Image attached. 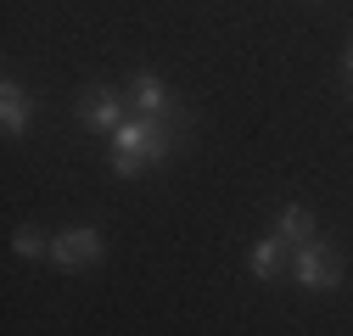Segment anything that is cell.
<instances>
[{"instance_id":"ba28073f","label":"cell","mask_w":353,"mask_h":336,"mask_svg":"<svg viewBox=\"0 0 353 336\" xmlns=\"http://www.w3.org/2000/svg\"><path fill=\"white\" fill-rule=\"evenodd\" d=\"M275 235L286 241V246H308V241H314V213H308V207H281V213H275Z\"/></svg>"},{"instance_id":"7a4b0ae2","label":"cell","mask_w":353,"mask_h":336,"mask_svg":"<svg viewBox=\"0 0 353 336\" xmlns=\"http://www.w3.org/2000/svg\"><path fill=\"white\" fill-rule=\"evenodd\" d=\"M292 275H297L308 291H331V286H342V258H336V246H325V241H308V246H297Z\"/></svg>"},{"instance_id":"277c9868","label":"cell","mask_w":353,"mask_h":336,"mask_svg":"<svg viewBox=\"0 0 353 336\" xmlns=\"http://www.w3.org/2000/svg\"><path fill=\"white\" fill-rule=\"evenodd\" d=\"M79 123H84V129H96V135H118V123H123V96L107 90V84H96V90L79 101Z\"/></svg>"},{"instance_id":"5b68a950","label":"cell","mask_w":353,"mask_h":336,"mask_svg":"<svg viewBox=\"0 0 353 336\" xmlns=\"http://www.w3.org/2000/svg\"><path fill=\"white\" fill-rule=\"evenodd\" d=\"M129 101H135V118H174V112H180L174 90L157 73H135V78H129Z\"/></svg>"},{"instance_id":"52a82bcc","label":"cell","mask_w":353,"mask_h":336,"mask_svg":"<svg viewBox=\"0 0 353 336\" xmlns=\"http://www.w3.org/2000/svg\"><path fill=\"white\" fill-rule=\"evenodd\" d=\"M28 118H34V107H28V96H23V84L6 78V84H0V129H6V135H23Z\"/></svg>"},{"instance_id":"9c48e42d","label":"cell","mask_w":353,"mask_h":336,"mask_svg":"<svg viewBox=\"0 0 353 336\" xmlns=\"http://www.w3.org/2000/svg\"><path fill=\"white\" fill-rule=\"evenodd\" d=\"M17 252H23V258H46V235H39V230H17Z\"/></svg>"},{"instance_id":"30bf717a","label":"cell","mask_w":353,"mask_h":336,"mask_svg":"<svg viewBox=\"0 0 353 336\" xmlns=\"http://www.w3.org/2000/svg\"><path fill=\"white\" fill-rule=\"evenodd\" d=\"M342 73H347V78H353V45H347V56H342Z\"/></svg>"},{"instance_id":"6da1fadb","label":"cell","mask_w":353,"mask_h":336,"mask_svg":"<svg viewBox=\"0 0 353 336\" xmlns=\"http://www.w3.org/2000/svg\"><path fill=\"white\" fill-rule=\"evenodd\" d=\"M157 157H168L163 118H123L118 135H112V168L118 174H146Z\"/></svg>"},{"instance_id":"8992f818","label":"cell","mask_w":353,"mask_h":336,"mask_svg":"<svg viewBox=\"0 0 353 336\" xmlns=\"http://www.w3.org/2000/svg\"><path fill=\"white\" fill-rule=\"evenodd\" d=\"M292 258H297V246H286L281 235H263L252 246V275L258 280H281V275H292Z\"/></svg>"},{"instance_id":"3957f363","label":"cell","mask_w":353,"mask_h":336,"mask_svg":"<svg viewBox=\"0 0 353 336\" xmlns=\"http://www.w3.org/2000/svg\"><path fill=\"white\" fill-rule=\"evenodd\" d=\"M51 264H62V269H96L101 264V235L96 230H62L57 241H51Z\"/></svg>"}]
</instances>
